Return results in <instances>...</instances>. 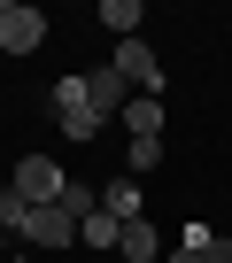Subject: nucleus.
I'll return each mask as SVG.
<instances>
[{"mask_svg": "<svg viewBox=\"0 0 232 263\" xmlns=\"http://www.w3.org/2000/svg\"><path fill=\"white\" fill-rule=\"evenodd\" d=\"M47 101H54V124L70 132V140H93V132H101V116H93V85H85V78H54Z\"/></svg>", "mask_w": 232, "mask_h": 263, "instance_id": "nucleus-1", "label": "nucleus"}, {"mask_svg": "<svg viewBox=\"0 0 232 263\" xmlns=\"http://www.w3.org/2000/svg\"><path fill=\"white\" fill-rule=\"evenodd\" d=\"M108 70L124 78L132 93H155V101H163V62H155V47H147V39H116V54H108Z\"/></svg>", "mask_w": 232, "mask_h": 263, "instance_id": "nucleus-2", "label": "nucleus"}, {"mask_svg": "<svg viewBox=\"0 0 232 263\" xmlns=\"http://www.w3.org/2000/svg\"><path fill=\"white\" fill-rule=\"evenodd\" d=\"M8 186H16V194H24V201H31V209H54V201H62V186H70V178H62V163H47V155H24V163H16V178H8Z\"/></svg>", "mask_w": 232, "mask_h": 263, "instance_id": "nucleus-3", "label": "nucleus"}, {"mask_svg": "<svg viewBox=\"0 0 232 263\" xmlns=\"http://www.w3.org/2000/svg\"><path fill=\"white\" fill-rule=\"evenodd\" d=\"M39 39H47V16L24 8V0H0V47H8V54H31Z\"/></svg>", "mask_w": 232, "mask_h": 263, "instance_id": "nucleus-4", "label": "nucleus"}, {"mask_svg": "<svg viewBox=\"0 0 232 263\" xmlns=\"http://www.w3.org/2000/svg\"><path fill=\"white\" fill-rule=\"evenodd\" d=\"M24 240L31 248H78V217H62V209H31V224H24Z\"/></svg>", "mask_w": 232, "mask_h": 263, "instance_id": "nucleus-5", "label": "nucleus"}, {"mask_svg": "<svg viewBox=\"0 0 232 263\" xmlns=\"http://www.w3.org/2000/svg\"><path fill=\"white\" fill-rule=\"evenodd\" d=\"M116 255H124V263H155V255H163V232H155L147 217H124V240H116Z\"/></svg>", "mask_w": 232, "mask_h": 263, "instance_id": "nucleus-6", "label": "nucleus"}, {"mask_svg": "<svg viewBox=\"0 0 232 263\" xmlns=\"http://www.w3.org/2000/svg\"><path fill=\"white\" fill-rule=\"evenodd\" d=\"M85 85H93V116H101V124H108V116H124V101H132V85L116 78V70H93Z\"/></svg>", "mask_w": 232, "mask_h": 263, "instance_id": "nucleus-7", "label": "nucleus"}, {"mask_svg": "<svg viewBox=\"0 0 232 263\" xmlns=\"http://www.w3.org/2000/svg\"><path fill=\"white\" fill-rule=\"evenodd\" d=\"M124 132H132V140H163V101L155 93H132L124 101Z\"/></svg>", "mask_w": 232, "mask_h": 263, "instance_id": "nucleus-8", "label": "nucleus"}, {"mask_svg": "<svg viewBox=\"0 0 232 263\" xmlns=\"http://www.w3.org/2000/svg\"><path fill=\"white\" fill-rule=\"evenodd\" d=\"M78 240H85V248H116V240H124V217H108V209H93V217L78 224Z\"/></svg>", "mask_w": 232, "mask_h": 263, "instance_id": "nucleus-9", "label": "nucleus"}, {"mask_svg": "<svg viewBox=\"0 0 232 263\" xmlns=\"http://www.w3.org/2000/svg\"><path fill=\"white\" fill-rule=\"evenodd\" d=\"M101 24L116 39H140V0H101Z\"/></svg>", "mask_w": 232, "mask_h": 263, "instance_id": "nucleus-10", "label": "nucleus"}, {"mask_svg": "<svg viewBox=\"0 0 232 263\" xmlns=\"http://www.w3.org/2000/svg\"><path fill=\"white\" fill-rule=\"evenodd\" d=\"M101 209H108V217H140V178H116Z\"/></svg>", "mask_w": 232, "mask_h": 263, "instance_id": "nucleus-11", "label": "nucleus"}, {"mask_svg": "<svg viewBox=\"0 0 232 263\" xmlns=\"http://www.w3.org/2000/svg\"><path fill=\"white\" fill-rule=\"evenodd\" d=\"M155 163H163V140H132V178H147Z\"/></svg>", "mask_w": 232, "mask_h": 263, "instance_id": "nucleus-12", "label": "nucleus"}, {"mask_svg": "<svg viewBox=\"0 0 232 263\" xmlns=\"http://www.w3.org/2000/svg\"><path fill=\"white\" fill-rule=\"evenodd\" d=\"M209 240H217V232H209V224H201V217H194V224H186V232H178V248H186V255H201V248H209Z\"/></svg>", "mask_w": 232, "mask_h": 263, "instance_id": "nucleus-13", "label": "nucleus"}, {"mask_svg": "<svg viewBox=\"0 0 232 263\" xmlns=\"http://www.w3.org/2000/svg\"><path fill=\"white\" fill-rule=\"evenodd\" d=\"M201 263H232V240H209V248H201Z\"/></svg>", "mask_w": 232, "mask_h": 263, "instance_id": "nucleus-14", "label": "nucleus"}, {"mask_svg": "<svg viewBox=\"0 0 232 263\" xmlns=\"http://www.w3.org/2000/svg\"><path fill=\"white\" fill-rule=\"evenodd\" d=\"M0 263H8V232H0Z\"/></svg>", "mask_w": 232, "mask_h": 263, "instance_id": "nucleus-15", "label": "nucleus"}]
</instances>
